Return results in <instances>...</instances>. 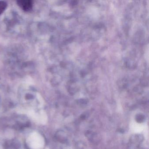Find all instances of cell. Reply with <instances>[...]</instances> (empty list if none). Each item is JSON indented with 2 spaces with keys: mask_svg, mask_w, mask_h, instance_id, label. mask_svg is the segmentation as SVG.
Instances as JSON below:
<instances>
[{
  "mask_svg": "<svg viewBox=\"0 0 149 149\" xmlns=\"http://www.w3.org/2000/svg\"><path fill=\"white\" fill-rule=\"evenodd\" d=\"M18 6L25 12H29L33 8V1L30 0H21L17 1Z\"/></svg>",
  "mask_w": 149,
  "mask_h": 149,
  "instance_id": "obj_1",
  "label": "cell"
},
{
  "mask_svg": "<svg viewBox=\"0 0 149 149\" xmlns=\"http://www.w3.org/2000/svg\"><path fill=\"white\" fill-rule=\"evenodd\" d=\"M135 119L138 123H142L145 120V117L142 114H138L136 116Z\"/></svg>",
  "mask_w": 149,
  "mask_h": 149,
  "instance_id": "obj_2",
  "label": "cell"
},
{
  "mask_svg": "<svg viewBox=\"0 0 149 149\" xmlns=\"http://www.w3.org/2000/svg\"><path fill=\"white\" fill-rule=\"evenodd\" d=\"M79 103L80 104H83V105H85V104H87V102L86 101V100H84V99H82V100H80L79 101Z\"/></svg>",
  "mask_w": 149,
  "mask_h": 149,
  "instance_id": "obj_4",
  "label": "cell"
},
{
  "mask_svg": "<svg viewBox=\"0 0 149 149\" xmlns=\"http://www.w3.org/2000/svg\"><path fill=\"white\" fill-rule=\"evenodd\" d=\"M7 6V4L5 1H0V14L4 12Z\"/></svg>",
  "mask_w": 149,
  "mask_h": 149,
  "instance_id": "obj_3",
  "label": "cell"
}]
</instances>
